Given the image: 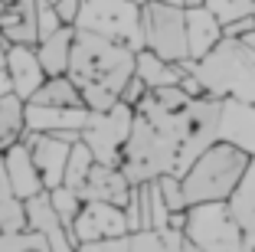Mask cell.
<instances>
[{
    "mask_svg": "<svg viewBox=\"0 0 255 252\" xmlns=\"http://www.w3.org/2000/svg\"><path fill=\"white\" fill-rule=\"evenodd\" d=\"M137 69V49L134 46L112 39L105 33H92L75 26L72 43V62L69 75L82 89L85 105L92 111H108L121 102V92L131 82Z\"/></svg>",
    "mask_w": 255,
    "mask_h": 252,
    "instance_id": "1",
    "label": "cell"
},
{
    "mask_svg": "<svg viewBox=\"0 0 255 252\" xmlns=\"http://www.w3.org/2000/svg\"><path fill=\"white\" fill-rule=\"evenodd\" d=\"M213 98L255 102V46L239 36H223L203 59L183 62Z\"/></svg>",
    "mask_w": 255,
    "mask_h": 252,
    "instance_id": "2",
    "label": "cell"
},
{
    "mask_svg": "<svg viewBox=\"0 0 255 252\" xmlns=\"http://www.w3.org/2000/svg\"><path fill=\"white\" fill-rule=\"evenodd\" d=\"M249 164H252V154L242 151L239 144L223 141V138L213 141L180 177L187 203L193 207V203H206V200H229L246 177Z\"/></svg>",
    "mask_w": 255,
    "mask_h": 252,
    "instance_id": "3",
    "label": "cell"
},
{
    "mask_svg": "<svg viewBox=\"0 0 255 252\" xmlns=\"http://www.w3.org/2000/svg\"><path fill=\"white\" fill-rule=\"evenodd\" d=\"M183 233L196 252H246V236L229 200H206L187 207Z\"/></svg>",
    "mask_w": 255,
    "mask_h": 252,
    "instance_id": "4",
    "label": "cell"
},
{
    "mask_svg": "<svg viewBox=\"0 0 255 252\" xmlns=\"http://www.w3.org/2000/svg\"><path fill=\"white\" fill-rule=\"evenodd\" d=\"M144 46L170 62H190V39H187V7L167 3V0H147L141 7Z\"/></svg>",
    "mask_w": 255,
    "mask_h": 252,
    "instance_id": "5",
    "label": "cell"
},
{
    "mask_svg": "<svg viewBox=\"0 0 255 252\" xmlns=\"http://www.w3.org/2000/svg\"><path fill=\"white\" fill-rule=\"evenodd\" d=\"M141 7L137 0H82L79 30H92V33H105L112 39L144 49V26H141Z\"/></svg>",
    "mask_w": 255,
    "mask_h": 252,
    "instance_id": "6",
    "label": "cell"
},
{
    "mask_svg": "<svg viewBox=\"0 0 255 252\" xmlns=\"http://www.w3.org/2000/svg\"><path fill=\"white\" fill-rule=\"evenodd\" d=\"M134 125V105L118 102L108 111H92L89 108V121L82 128V141L92 148L98 164H121V151L128 144V134Z\"/></svg>",
    "mask_w": 255,
    "mask_h": 252,
    "instance_id": "7",
    "label": "cell"
},
{
    "mask_svg": "<svg viewBox=\"0 0 255 252\" xmlns=\"http://www.w3.org/2000/svg\"><path fill=\"white\" fill-rule=\"evenodd\" d=\"M69 233H72L75 249H89L98 239L121 236V233H128L125 207H115V203H105V200H85L79 216L69 226Z\"/></svg>",
    "mask_w": 255,
    "mask_h": 252,
    "instance_id": "8",
    "label": "cell"
},
{
    "mask_svg": "<svg viewBox=\"0 0 255 252\" xmlns=\"http://www.w3.org/2000/svg\"><path fill=\"white\" fill-rule=\"evenodd\" d=\"M23 141H26V148H30L39 174H43L46 190L59 187L62 180H66V164H69L72 141H66V138H59V134H53V131H30V128H26V134H23Z\"/></svg>",
    "mask_w": 255,
    "mask_h": 252,
    "instance_id": "9",
    "label": "cell"
},
{
    "mask_svg": "<svg viewBox=\"0 0 255 252\" xmlns=\"http://www.w3.org/2000/svg\"><path fill=\"white\" fill-rule=\"evenodd\" d=\"M23 207H26V226L36 230V233H43V236L49 239V246H53V252L75 249L72 233H69V223L62 220V213L56 210L49 190L36 193V197H30V200H23Z\"/></svg>",
    "mask_w": 255,
    "mask_h": 252,
    "instance_id": "10",
    "label": "cell"
},
{
    "mask_svg": "<svg viewBox=\"0 0 255 252\" xmlns=\"http://www.w3.org/2000/svg\"><path fill=\"white\" fill-rule=\"evenodd\" d=\"M131 190H134V184L128 180V174L121 171V167H115V164H98V161L89 171L85 184L79 187L82 200H105V203H115V207H128Z\"/></svg>",
    "mask_w": 255,
    "mask_h": 252,
    "instance_id": "11",
    "label": "cell"
},
{
    "mask_svg": "<svg viewBox=\"0 0 255 252\" xmlns=\"http://www.w3.org/2000/svg\"><path fill=\"white\" fill-rule=\"evenodd\" d=\"M219 138L239 144L242 151L255 157V102L242 98H223L219 111Z\"/></svg>",
    "mask_w": 255,
    "mask_h": 252,
    "instance_id": "12",
    "label": "cell"
},
{
    "mask_svg": "<svg viewBox=\"0 0 255 252\" xmlns=\"http://www.w3.org/2000/svg\"><path fill=\"white\" fill-rule=\"evenodd\" d=\"M0 36L10 43H39V0H13L0 10Z\"/></svg>",
    "mask_w": 255,
    "mask_h": 252,
    "instance_id": "13",
    "label": "cell"
},
{
    "mask_svg": "<svg viewBox=\"0 0 255 252\" xmlns=\"http://www.w3.org/2000/svg\"><path fill=\"white\" fill-rule=\"evenodd\" d=\"M7 72L13 82V92L20 98L30 102L33 92L46 82V69L36 56V46H23V43H10L7 46Z\"/></svg>",
    "mask_w": 255,
    "mask_h": 252,
    "instance_id": "14",
    "label": "cell"
},
{
    "mask_svg": "<svg viewBox=\"0 0 255 252\" xmlns=\"http://www.w3.org/2000/svg\"><path fill=\"white\" fill-rule=\"evenodd\" d=\"M226 36V26L206 3L187 7V39H190V59H203L219 39Z\"/></svg>",
    "mask_w": 255,
    "mask_h": 252,
    "instance_id": "15",
    "label": "cell"
},
{
    "mask_svg": "<svg viewBox=\"0 0 255 252\" xmlns=\"http://www.w3.org/2000/svg\"><path fill=\"white\" fill-rule=\"evenodd\" d=\"M3 157H7V171H10V180H13L16 193H20V200H30V197L46 190V180H43V174H39V167L23 138L16 144H10L3 151Z\"/></svg>",
    "mask_w": 255,
    "mask_h": 252,
    "instance_id": "16",
    "label": "cell"
},
{
    "mask_svg": "<svg viewBox=\"0 0 255 252\" xmlns=\"http://www.w3.org/2000/svg\"><path fill=\"white\" fill-rule=\"evenodd\" d=\"M85 121H89V108H62V105L26 102V128L30 131H66V128H79L82 131Z\"/></svg>",
    "mask_w": 255,
    "mask_h": 252,
    "instance_id": "17",
    "label": "cell"
},
{
    "mask_svg": "<svg viewBox=\"0 0 255 252\" xmlns=\"http://www.w3.org/2000/svg\"><path fill=\"white\" fill-rule=\"evenodd\" d=\"M72 43H75V26H62V30L49 33L36 43V56L43 62L46 75H62L69 72V62H72Z\"/></svg>",
    "mask_w": 255,
    "mask_h": 252,
    "instance_id": "18",
    "label": "cell"
},
{
    "mask_svg": "<svg viewBox=\"0 0 255 252\" xmlns=\"http://www.w3.org/2000/svg\"><path fill=\"white\" fill-rule=\"evenodd\" d=\"M137 75L144 79L147 89H164V85H180V79L187 75V66L183 62H170L164 56H157L154 49H137Z\"/></svg>",
    "mask_w": 255,
    "mask_h": 252,
    "instance_id": "19",
    "label": "cell"
},
{
    "mask_svg": "<svg viewBox=\"0 0 255 252\" xmlns=\"http://www.w3.org/2000/svg\"><path fill=\"white\" fill-rule=\"evenodd\" d=\"M229 207H233L236 220L242 226V236H246V252H255V157L249 164L242 184L236 187V193L229 197Z\"/></svg>",
    "mask_w": 255,
    "mask_h": 252,
    "instance_id": "20",
    "label": "cell"
},
{
    "mask_svg": "<svg viewBox=\"0 0 255 252\" xmlns=\"http://www.w3.org/2000/svg\"><path fill=\"white\" fill-rule=\"evenodd\" d=\"M30 102H36V105H62V108H89V105H85L82 89L75 85V79L69 72L46 75V82L33 92Z\"/></svg>",
    "mask_w": 255,
    "mask_h": 252,
    "instance_id": "21",
    "label": "cell"
},
{
    "mask_svg": "<svg viewBox=\"0 0 255 252\" xmlns=\"http://www.w3.org/2000/svg\"><path fill=\"white\" fill-rule=\"evenodd\" d=\"M26 134V98L16 92L0 95V151H7Z\"/></svg>",
    "mask_w": 255,
    "mask_h": 252,
    "instance_id": "22",
    "label": "cell"
},
{
    "mask_svg": "<svg viewBox=\"0 0 255 252\" xmlns=\"http://www.w3.org/2000/svg\"><path fill=\"white\" fill-rule=\"evenodd\" d=\"M26 226V207L7 171V157L0 151V230H23Z\"/></svg>",
    "mask_w": 255,
    "mask_h": 252,
    "instance_id": "23",
    "label": "cell"
},
{
    "mask_svg": "<svg viewBox=\"0 0 255 252\" xmlns=\"http://www.w3.org/2000/svg\"><path fill=\"white\" fill-rule=\"evenodd\" d=\"M0 252H53L43 233L23 226V230H0Z\"/></svg>",
    "mask_w": 255,
    "mask_h": 252,
    "instance_id": "24",
    "label": "cell"
},
{
    "mask_svg": "<svg viewBox=\"0 0 255 252\" xmlns=\"http://www.w3.org/2000/svg\"><path fill=\"white\" fill-rule=\"evenodd\" d=\"M95 167V154H92V148L85 141H75L72 151H69V164H66V180L62 184L66 187H79L85 184V177H89V171Z\"/></svg>",
    "mask_w": 255,
    "mask_h": 252,
    "instance_id": "25",
    "label": "cell"
},
{
    "mask_svg": "<svg viewBox=\"0 0 255 252\" xmlns=\"http://www.w3.org/2000/svg\"><path fill=\"white\" fill-rule=\"evenodd\" d=\"M53 203H56V210H59L62 213V220L69 223V226H72V220L75 216H79V210H82V193L75 190V187H66V184H59V187H53Z\"/></svg>",
    "mask_w": 255,
    "mask_h": 252,
    "instance_id": "26",
    "label": "cell"
},
{
    "mask_svg": "<svg viewBox=\"0 0 255 252\" xmlns=\"http://www.w3.org/2000/svg\"><path fill=\"white\" fill-rule=\"evenodd\" d=\"M206 7H210L226 26V23L239 20V16L255 13V0H206Z\"/></svg>",
    "mask_w": 255,
    "mask_h": 252,
    "instance_id": "27",
    "label": "cell"
},
{
    "mask_svg": "<svg viewBox=\"0 0 255 252\" xmlns=\"http://www.w3.org/2000/svg\"><path fill=\"white\" fill-rule=\"evenodd\" d=\"M66 23H62L59 10H56V3H49V0H39V39L49 36V33L62 30Z\"/></svg>",
    "mask_w": 255,
    "mask_h": 252,
    "instance_id": "28",
    "label": "cell"
},
{
    "mask_svg": "<svg viewBox=\"0 0 255 252\" xmlns=\"http://www.w3.org/2000/svg\"><path fill=\"white\" fill-rule=\"evenodd\" d=\"M144 92H147V85H144V79L141 75H131V82L125 85V92H121V102H128V105H137L144 98Z\"/></svg>",
    "mask_w": 255,
    "mask_h": 252,
    "instance_id": "29",
    "label": "cell"
},
{
    "mask_svg": "<svg viewBox=\"0 0 255 252\" xmlns=\"http://www.w3.org/2000/svg\"><path fill=\"white\" fill-rule=\"evenodd\" d=\"M56 10H59L62 23L75 26V20H79V10H82V0H56Z\"/></svg>",
    "mask_w": 255,
    "mask_h": 252,
    "instance_id": "30",
    "label": "cell"
},
{
    "mask_svg": "<svg viewBox=\"0 0 255 252\" xmlns=\"http://www.w3.org/2000/svg\"><path fill=\"white\" fill-rule=\"evenodd\" d=\"M7 92H13V82H10L7 66H3V69H0V95H7Z\"/></svg>",
    "mask_w": 255,
    "mask_h": 252,
    "instance_id": "31",
    "label": "cell"
},
{
    "mask_svg": "<svg viewBox=\"0 0 255 252\" xmlns=\"http://www.w3.org/2000/svg\"><path fill=\"white\" fill-rule=\"evenodd\" d=\"M193 3H206V0H187V7H193Z\"/></svg>",
    "mask_w": 255,
    "mask_h": 252,
    "instance_id": "32",
    "label": "cell"
},
{
    "mask_svg": "<svg viewBox=\"0 0 255 252\" xmlns=\"http://www.w3.org/2000/svg\"><path fill=\"white\" fill-rule=\"evenodd\" d=\"M167 3H183V7H187V0H167Z\"/></svg>",
    "mask_w": 255,
    "mask_h": 252,
    "instance_id": "33",
    "label": "cell"
},
{
    "mask_svg": "<svg viewBox=\"0 0 255 252\" xmlns=\"http://www.w3.org/2000/svg\"><path fill=\"white\" fill-rule=\"evenodd\" d=\"M0 3H3V7H7V3H13V0H0Z\"/></svg>",
    "mask_w": 255,
    "mask_h": 252,
    "instance_id": "34",
    "label": "cell"
},
{
    "mask_svg": "<svg viewBox=\"0 0 255 252\" xmlns=\"http://www.w3.org/2000/svg\"><path fill=\"white\" fill-rule=\"evenodd\" d=\"M137 3H147V0H137Z\"/></svg>",
    "mask_w": 255,
    "mask_h": 252,
    "instance_id": "35",
    "label": "cell"
},
{
    "mask_svg": "<svg viewBox=\"0 0 255 252\" xmlns=\"http://www.w3.org/2000/svg\"><path fill=\"white\" fill-rule=\"evenodd\" d=\"M49 3H56V0H49Z\"/></svg>",
    "mask_w": 255,
    "mask_h": 252,
    "instance_id": "36",
    "label": "cell"
},
{
    "mask_svg": "<svg viewBox=\"0 0 255 252\" xmlns=\"http://www.w3.org/2000/svg\"><path fill=\"white\" fill-rule=\"evenodd\" d=\"M0 10H3V3H0Z\"/></svg>",
    "mask_w": 255,
    "mask_h": 252,
    "instance_id": "37",
    "label": "cell"
}]
</instances>
